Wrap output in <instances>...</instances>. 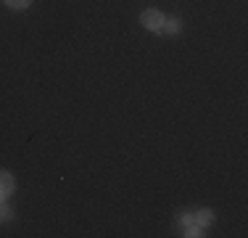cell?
<instances>
[{
    "instance_id": "6da1fadb",
    "label": "cell",
    "mask_w": 248,
    "mask_h": 238,
    "mask_svg": "<svg viewBox=\"0 0 248 238\" xmlns=\"http://www.w3.org/2000/svg\"><path fill=\"white\" fill-rule=\"evenodd\" d=\"M140 24H143L145 29H151V32H156V34H164L167 16H164L161 11H156V8H148V11H143V14H140Z\"/></svg>"
},
{
    "instance_id": "7a4b0ae2",
    "label": "cell",
    "mask_w": 248,
    "mask_h": 238,
    "mask_svg": "<svg viewBox=\"0 0 248 238\" xmlns=\"http://www.w3.org/2000/svg\"><path fill=\"white\" fill-rule=\"evenodd\" d=\"M16 190V180L11 172H0V201H5Z\"/></svg>"
},
{
    "instance_id": "3957f363",
    "label": "cell",
    "mask_w": 248,
    "mask_h": 238,
    "mask_svg": "<svg viewBox=\"0 0 248 238\" xmlns=\"http://www.w3.org/2000/svg\"><path fill=\"white\" fill-rule=\"evenodd\" d=\"M5 5H8V8H14V11H24V8L32 5V0H5Z\"/></svg>"
},
{
    "instance_id": "277c9868",
    "label": "cell",
    "mask_w": 248,
    "mask_h": 238,
    "mask_svg": "<svg viewBox=\"0 0 248 238\" xmlns=\"http://www.w3.org/2000/svg\"><path fill=\"white\" fill-rule=\"evenodd\" d=\"M196 220H198V222H201V225H211V222H214V214H211L209 209H201Z\"/></svg>"
},
{
    "instance_id": "5b68a950",
    "label": "cell",
    "mask_w": 248,
    "mask_h": 238,
    "mask_svg": "<svg viewBox=\"0 0 248 238\" xmlns=\"http://www.w3.org/2000/svg\"><path fill=\"white\" fill-rule=\"evenodd\" d=\"M180 32V24H177V19H167V24H164V34H174Z\"/></svg>"
},
{
    "instance_id": "8992f818",
    "label": "cell",
    "mask_w": 248,
    "mask_h": 238,
    "mask_svg": "<svg viewBox=\"0 0 248 238\" xmlns=\"http://www.w3.org/2000/svg\"><path fill=\"white\" fill-rule=\"evenodd\" d=\"M8 217H11V209L3 204V201H0V222H3V220H8Z\"/></svg>"
}]
</instances>
